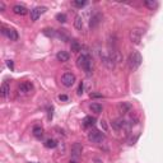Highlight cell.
I'll use <instances>...</instances> for the list:
<instances>
[{
    "instance_id": "cell-1",
    "label": "cell",
    "mask_w": 163,
    "mask_h": 163,
    "mask_svg": "<svg viewBox=\"0 0 163 163\" xmlns=\"http://www.w3.org/2000/svg\"><path fill=\"white\" fill-rule=\"evenodd\" d=\"M76 64H78L79 68L84 70L87 75L92 74V66H93V64H92V59L89 55H87V54H82V55L78 57Z\"/></svg>"
},
{
    "instance_id": "cell-2",
    "label": "cell",
    "mask_w": 163,
    "mask_h": 163,
    "mask_svg": "<svg viewBox=\"0 0 163 163\" xmlns=\"http://www.w3.org/2000/svg\"><path fill=\"white\" fill-rule=\"evenodd\" d=\"M143 61V57L142 55L138 52V51H134V52L130 54L129 56V60H127V65H129V69L134 72V70H136L140 66V64Z\"/></svg>"
},
{
    "instance_id": "cell-3",
    "label": "cell",
    "mask_w": 163,
    "mask_h": 163,
    "mask_svg": "<svg viewBox=\"0 0 163 163\" xmlns=\"http://www.w3.org/2000/svg\"><path fill=\"white\" fill-rule=\"evenodd\" d=\"M143 34H144V31H143L142 28H134V30H131V31H130V34H129L131 43L139 45L140 41H142Z\"/></svg>"
},
{
    "instance_id": "cell-4",
    "label": "cell",
    "mask_w": 163,
    "mask_h": 163,
    "mask_svg": "<svg viewBox=\"0 0 163 163\" xmlns=\"http://www.w3.org/2000/svg\"><path fill=\"white\" fill-rule=\"evenodd\" d=\"M100 56H101V60H102V63H103V65L106 66L107 69H113V68H115V61H113V59H112V57H111L110 55H108V54L101 52Z\"/></svg>"
},
{
    "instance_id": "cell-5",
    "label": "cell",
    "mask_w": 163,
    "mask_h": 163,
    "mask_svg": "<svg viewBox=\"0 0 163 163\" xmlns=\"http://www.w3.org/2000/svg\"><path fill=\"white\" fill-rule=\"evenodd\" d=\"M88 139H89V142H92V143H101L102 140L105 139V135L101 131H98V130H92V131L88 134Z\"/></svg>"
},
{
    "instance_id": "cell-6",
    "label": "cell",
    "mask_w": 163,
    "mask_h": 163,
    "mask_svg": "<svg viewBox=\"0 0 163 163\" xmlns=\"http://www.w3.org/2000/svg\"><path fill=\"white\" fill-rule=\"evenodd\" d=\"M61 83L68 88L72 87L75 83V75L73 74V73H65V74L61 76Z\"/></svg>"
},
{
    "instance_id": "cell-7",
    "label": "cell",
    "mask_w": 163,
    "mask_h": 163,
    "mask_svg": "<svg viewBox=\"0 0 163 163\" xmlns=\"http://www.w3.org/2000/svg\"><path fill=\"white\" fill-rule=\"evenodd\" d=\"M46 10H47L46 6H36V8H33L31 10V19L33 22H36L37 19L41 17V14H43Z\"/></svg>"
},
{
    "instance_id": "cell-8",
    "label": "cell",
    "mask_w": 163,
    "mask_h": 163,
    "mask_svg": "<svg viewBox=\"0 0 163 163\" xmlns=\"http://www.w3.org/2000/svg\"><path fill=\"white\" fill-rule=\"evenodd\" d=\"M1 33L6 36L10 41H17L18 40V33L15 30H13V28H6V27H3L1 28Z\"/></svg>"
},
{
    "instance_id": "cell-9",
    "label": "cell",
    "mask_w": 163,
    "mask_h": 163,
    "mask_svg": "<svg viewBox=\"0 0 163 163\" xmlns=\"http://www.w3.org/2000/svg\"><path fill=\"white\" fill-rule=\"evenodd\" d=\"M19 92L21 93H24V94H27V93H30V92L33 89V84H32L31 82H23V83H21L19 84Z\"/></svg>"
},
{
    "instance_id": "cell-10",
    "label": "cell",
    "mask_w": 163,
    "mask_h": 163,
    "mask_svg": "<svg viewBox=\"0 0 163 163\" xmlns=\"http://www.w3.org/2000/svg\"><path fill=\"white\" fill-rule=\"evenodd\" d=\"M83 152V145L80 143H74V144L72 145V155L73 157H79V155L82 154Z\"/></svg>"
},
{
    "instance_id": "cell-11",
    "label": "cell",
    "mask_w": 163,
    "mask_h": 163,
    "mask_svg": "<svg viewBox=\"0 0 163 163\" xmlns=\"http://www.w3.org/2000/svg\"><path fill=\"white\" fill-rule=\"evenodd\" d=\"M101 21H102V14H101V13H96L93 17L91 18V22H89L91 28H96L98 24L101 23Z\"/></svg>"
},
{
    "instance_id": "cell-12",
    "label": "cell",
    "mask_w": 163,
    "mask_h": 163,
    "mask_svg": "<svg viewBox=\"0 0 163 163\" xmlns=\"http://www.w3.org/2000/svg\"><path fill=\"white\" fill-rule=\"evenodd\" d=\"M119 108V112L121 115H125L127 112H130V110H131V105L129 103V102H121V103L117 106Z\"/></svg>"
},
{
    "instance_id": "cell-13",
    "label": "cell",
    "mask_w": 163,
    "mask_h": 163,
    "mask_svg": "<svg viewBox=\"0 0 163 163\" xmlns=\"http://www.w3.org/2000/svg\"><path fill=\"white\" fill-rule=\"evenodd\" d=\"M10 93V87H9L8 82H4L1 84V87H0V96H1L3 98H6Z\"/></svg>"
},
{
    "instance_id": "cell-14",
    "label": "cell",
    "mask_w": 163,
    "mask_h": 163,
    "mask_svg": "<svg viewBox=\"0 0 163 163\" xmlns=\"http://www.w3.org/2000/svg\"><path fill=\"white\" fill-rule=\"evenodd\" d=\"M56 59L61 63H66V61H69L70 55L66 52V51H59V52L56 54Z\"/></svg>"
},
{
    "instance_id": "cell-15",
    "label": "cell",
    "mask_w": 163,
    "mask_h": 163,
    "mask_svg": "<svg viewBox=\"0 0 163 163\" xmlns=\"http://www.w3.org/2000/svg\"><path fill=\"white\" fill-rule=\"evenodd\" d=\"M13 12H14L15 14H18V15H25L28 13L27 8H24L23 5H19V4L13 6Z\"/></svg>"
},
{
    "instance_id": "cell-16",
    "label": "cell",
    "mask_w": 163,
    "mask_h": 163,
    "mask_svg": "<svg viewBox=\"0 0 163 163\" xmlns=\"http://www.w3.org/2000/svg\"><path fill=\"white\" fill-rule=\"evenodd\" d=\"M89 110L92 111V112H94V113H101L102 112V110H103V107H102V105H100V103H92L91 106H89Z\"/></svg>"
},
{
    "instance_id": "cell-17",
    "label": "cell",
    "mask_w": 163,
    "mask_h": 163,
    "mask_svg": "<svg viewBox=\"0 0 163 163\" xmlns=\"http://www.w3.org/2000/svg\"><path fill=\"white\" fill-rule=\"evenodd\" d=\"M33 135L36 136L37 139H41L43 135V129L41 126H34L33 127Z\"/></svg>"
},
{
    "instance_id": "cell-18",
    "label": "cell",
    "mask_w": 163,
    "mask_h": 163,
    "mask_svg": "<svg viewBox=\"0 0 163 163\" xmlns=\"http://www.w3.org/2000/svg\"><path fill=\"white\" fill-rule=\"evenodd\" d=\"M43 145L49 149H52V148H56L57 146V143H56V140H54V139H47L46 142L43 143Z\"/></svg>"
},
{
    "instance_id": "cell-19",
    "label": "cell",
    "mask_w": 163,
    "mask_h": 163,
    "mask_svg": "<svg viewBox=\"0 0 163 163\" xmlns=\"http://www.w3.org/2000/svg\"><path fill=\"white\" fill-rule=\"evenodd\" d=\"M74 27L76 28V30H82V27H83V19H82L80 15H76V17H75Z\"/></svg>"
},
{
    "instance_id": "cell-20",
    "label": "cell",
    "mask_w": 163,
    "mask_h": 163,
    "mask_svg": "<svg viewBox=\"0 0 163 163\" xmlns=\"http://www.w3.org/2000/svg\"><path fill=\"white\" fill-rule=\"evenodd\" d=\"M93 122H94V119H92V117L87 116L84 120H83V126H85V127L92 126V125H93Z\"/></svg>"
},
{
    "instance_id": "cell-21",
    "label": "cell",
    "mask_w": 163,
    "mask_h": 163,
    "mask_svg": "<svg viewBox=\"0 0 163 163\" xmlns=\"http://www.w3.org/2000/svg\"><path fill=\"white\" fill-rule=\"evenodd\" d=\"M80 45L78 43V41H75V40H73L72 41V51H74V52H78V51H80Z\"/></svg>"
},
{
    "instance_id": "cell-22",
    "label": "cell",
    "mask_w": 163,
    "mask_h": 163,
    "mask_svg": "<svg viewBox=\"0 0 163 163\" xmlns=\"http://www.w3.org/2000/svg\"><path fill=\"white\" fill-rule=\"evenodd\" d=\"M144 4H145V6H148L149 9H154L155 6H157V3L153 1V0H146Z\"/></svg>"
},
{
    "instance_id": "cell-23",
    "label": "cell",
    "mask_w": 163,
    "mask_h": 163,
    "mask_svg": "<svg viewBox=\"0 0 163 163\" xmlns=\"http://www.w3.org/2000/svg\"><path fill=\"white\" fill-rule=\"evenodd\" d=\"M56 19L60 22V23H65V22H66V15L65 14H61V13H59V14L56 15Z\"/></svg>"
},
{
    "instance_id": "cell-24",
    "label": "cell",
    "mask_w": 163,
    "mask_h": 163,
    "mask_svg": "<svg viewBox=\"0 0 163 163\" xmlns=\"http://www.w3.org/2000/svg\"><path fill=\"white\" fill-rule=\"evenodd\" d=\"M87 4V1H73V5L74 6H78V8H82Z\"/></svg>"
},
{
    "instance_id": "cell-25",
    "label": "cell",
    "mask_w": 163,
    "mask_h": 163,
    "mask_svg": "<svg viewBox=\"0 0 163 163\" xmlns=\"http://www.w3.org/2000/svg\"><path fill=\"white\" fill-rule=\"evenodd\" d=\"M6 65H8V68L10 69L12 72H13V70H14V64H13V61H12V60H8V61H6Z\"/></svg>"
},
{
    "instance_id": "cell-26",
    "label": "cell",
    "mask_w": 163,
    "mask_h": 163,
    "mask_svg": "<svg viewBox=\"0 0 163 163\" xmlns=\"http://www.w3.org/2000/svg\"><path fill=\"white\" fill-rule=\"evenodd\" d=\"M59 100H60V101H68V96L60 94V96H59Z\"/></svg>"
},
{
    "instance_id": "cell-27",
    "label": "cell",
    "mask_w": 163,
    "mask_h": 163,
    "mask_svg": "<svg viewBox=\"0 0 163 163\" xmlns=\"http://www.w3.org/2000/svg\"><path fill=\"white\" fill-rule=\"evenodd\" d=\"M82 93H83V84L80 83V85H79V88H78V94L80 96Z\"/></svg>"
},
{
    "instance_id": "cell-28",
    "label": "cell",
    "mask_w": 163,
    "mask_h": 163,
    "mask_svg": "<svg viewBox=\"0 0 163 163\" xmlns=\"http://www.w3.org/2000/svg\"><path fill=\"white\" fill-rule=\"evenodd\" d=\"M101 125H102V127H103L105 130H107V125H106V121H103V120H102V121H101Z\"/></svg>"
},
{
    "instance_id": "cell-29",
    "label": "cell",
    "mask_w": 163,
    "mask_h": 163,
    "mask_svg": "<svg viewBox=\"0 0 163 163\" xmlns=\"http://www.w3.org/2000/svg\"><path fill=\"white\" fill-rule=\"evenodd\" d=\"M4 8H5V6H4V4H3V3H0V10H1V12H4Z\"/></svg>"
},
{
    "instance_id": "cell-30",
    "label": "cell",
    "mask_w": 163,
    "mask_h": 163,
    "mask_svg": "<svg viewBox=\"0 0 163 163\" xmlns=\"http://www.w3.org/2000/svg\"><path fill=\"white\" fill-rule=\"evenodd\" d=\"M69 163H78V162H76V161H70Z\"/></svg>"
}]
</instances>
